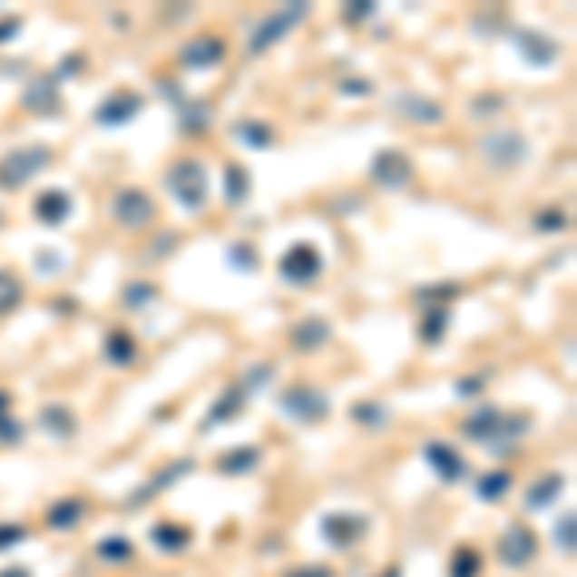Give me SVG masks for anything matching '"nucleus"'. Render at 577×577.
I'll use <instances>...</instances> for the list:
<instances>
[{
  "label": "nucleus",
  "instance_id": "obj_35",
  "mask_svg": "<svg viewBox=\"0 0 577 577\" xmlns=\"http://www.w3.org/2000/svg\"><path fill=\"white\" fill-rule=\"evenodd\" d=\"M355 420L358 424H370V427H381L385 420H389V412H385L381 405H374V400H358V405H355Z\"/></svg>",
  "mask_w": 577,
  "mask_h": 577
},
{
  "label": "nucleus",
  "instance_id": "obj_44",
  "mask_svg": "<svg viewBox=\"0 0 577 577\" xmlns=\"http://www.w3.org/2000/svg\"><path fill=\"white\" fill-rule=\"evenodd\" d=\"M0 439H5V443H20V424H15V420H0Z\"/></svg>",
  "mask_w": 577,
  "mask_h": 577
},
{
  "label": "nucleus",
  "instance_id": "obj_38",
  "mask_svg": "<svg viewBox=\"0 0 577 577\" xmlns=\"http://www.w3.org/2000/svg\"><path fill=\"white\" fill-rule=\"evenodd\" d=\"M228 259H231L239 269H259V254H254L247 243H235V247L228 250Z\"/></svg>",
  "mask_w": 577,
  "mask_h": 577
},
{
  "label": "nucleus",
  "instance_id": "obj_31",
  "mask_svg": "<svg viewBox=\"0 0 577 577\" xmlns=\"http://www.w3.org/2000/svg\"><path fill=\"white\" fill-rule=\"evenodd\" d=\"M20 304H24V281L12 269H0V316L15 312Z\"/></svg>",
  "mask_w": 577,
  "mask_h": 577
},
{
  "label": "nucleus",
  "instance_id": "obj_39",
  "mask_svg": "<svg viewBox=\"0 0 577 577\" xmlns=\"http://www.w3.org/2000/svg\"><path fill=\"white\" fill-rule=\"evenodd\" d=\"M566 223H570V220H566V212H558V208H551V212H543V216L535 220V228H539V231H562Z\"/></svg>",
  "mask_w": 577,
  "mask_h": 577
},
{
  "label": "nucleus",
  "instance_id": "obj_29",
  "mask_svg": "<svg viewBox=\"0 0 577 577\" xmlns=\"http://www.w3.org/2000/svg\"><path fill=\"white\" fill-rule=\"evenodd\" d=\"M39 420H43V427H51V435H58V439H70L77 431V420L70 416V408H62V405H46Z\"/></svg>",
  "mask_w": 577,
  "mask_h": 577
},
{
  "label": "nucleus",
  "instance_id": "obj_28",
  "mask_svg": "<svg viewBox=\"0 0 577 577\" xmlns=\"http://www.w3.org/2000/svg\"><path fill=\"white\" fill-rule=\"evenodd\" d=\"M96 558H104V562H112V566H123V562L135 558V543L120 539V535H108V539L96 543Z\"/></svg>",
  "mask_w": 577,
  "mask_h": 577
},
{
  "label": "nucleus",
  "instance_id": "obj_41",
  "mask_svg": "<svg viewBox=\"0 0 577 577\" xmlns=\"http://www.w3.org/2000/svg\"><path fill=\"white\" fill-rule=\"evenodd\" d=\"M20 539H24V527H20V523H0V551L15 547Z\"/></svg>",
  "mask_w": 577,
  "mask_h": 577
},
{
  "label": "nucleus",
  "instance_id": "obj_34",
  "mask_svg": "<svg viewBox=\"0 0 577 577\" xmlns=\"http://www.w3.org/2000/svg\"><path fill=\"white\" fill-rule=\"evenodd\" d=\"M451 577H481V554L474 547H458L451 558Z\"/></svg>",
  "mask_w": 577,
  "mask_h": 577
},
{
  "label": "nucleus",
  "instance_id": "obj_27",
  "mask_svg": "<svg viewBox=\"0 0 577 577\" xmlns=\"http://www.w3.org/2000/svg\"><path fill=\"white\" fill-rule=\"evenodd\" d=\"M446 328H451V308H446V304H435V308H427V312H424L420 339H424L427 347H435L443 335H446Z\"/></svg>",
  "mask_w": 577,
  "mask_h": 577
},
{
  "label": "nucleus",
  "instance_id": "obj_22",
  "mask_svg": "<svg viewBox=\"0 0 577 577\" xmlns=\"http://www.w3.org/2000/svg\"><path fill=\"white\" fill-rule=\"evenodd\" d=\"M259 462H262V451H259V446H235V451L220 455L216 470H220V474H228V477H239V474H250L254 466H259Z\"/></svg>",
  "mask_w": 577,
  "mask_h": 577
},
{
  "label": "nucleus",
  "instance_id": "obj_17",
  "mask_svg": "<svg viewBox=\"0 0 577 577\" xmlns=\"http://www.w3.org/2000/svg\"><path fill=\"white\" fill-rule=\"evenodd\" d=\"M20 104L27 112H39V116H54V112L62 108L58 101V85H54V77H39V82H31L20 96Z\"/></svg>",
  "mask_w": 577,
  "mask_h": 577
},
{
  "label": "nucleus",
  "instance_id": "obj_33",
  "mask_svg": "<svg viewBox=\"0 0 577 577\" xmlns=\"http://www.w3.org/2000/svg\"><path fill=\"white\" fill-rule=\"evenodd\" d=\"M189 466H192V462H173V466H170L166 474H158L147 489H139V493H135V501H132V504H135V508H139V504H147L154 489H166V485H173V481H178L181 474H189Z\"/></svg>",
  "mask_w": 577,
  "mask_h": 577
},
{
  "label": "nucleus",
  "instance_id": "obj_26",
  "mask_svg": "<svg viewBox=\"0 0 577 577\" xmlns=\"http://www.w3.org/2000/svg\"><path fill=\"white\" fill-rule=\"evenodd\" d=\"M189 539H192V532L181 527V523H154L151 527V543H154V547H162V551H185Z\"/></svg>",
  "mask_w": 577,
  "mask_h": 577
},
{
  "label": "nucleus",
  "instance_id": "obj_9",
  "mask_svg": "<svg viewBox=\"0 0 577 577\" xmlns=\"http://www.w3.org/2000/svg\"><path fill=\"white\" fill-rule=\"evenodd\" d=\"M139 112H142V93L116 89L93 108V120H96V127H123V123H132Z\"/></svg>",
  "mask_w": 577,
  "mask_h": 577
},
{
  "label": "nucleus",
  "instance_id": "obj_16",
  "mask_svg": "<svg viewBox=\"0 0 577 577\" xmlns=\"http://www.w3.org/2000/svg\"><path fill=\"white\" fill-rule=\"evenodd\" d=\"M288 343H293V350H300V355L319 350L324 343H331V324H328V319H319V316L300 319V324L288 331Z\"/></svg>",
  "mask_w": 577,
  "mask_h": 577
},
{
  "label": "nucleus",
  "instance_id": "obj_6",
  "mask_svg": "<svg viewBox=\"0 0 577 577\" xmlns=\"http://www.w3.org/2000/svg\"><path fill=\"white\" fill-rule=\"evenodd\" d=\"M154 197L147 189L139 185H127V189H116V197H112V220L120 223V228H132V231H142L151 228L154 220Z\"/></svg>",
  "mask_w": 577,
  "mask_h": 577
},
{
  "label": "nucleus",
  "instance_id": "obj_37",
  "mask_svg": "<svg viewBox=\"0 0 577 577\" xmlns=\"http://www.w3.org/2000/svg\"><path fill=\"white\" fill-rule=\"evenodd\" d=\"M154 297V285H142V281H135V285H127L123 288V304H132V308H142Z\"/></svg>",
  "mask_w": 577,
  "mask_h": 577
},
{
  "label": "nucleus",
  "instance_id": "obj_4",
  "mask_svg": "<svg viewBox=\"0 0 577 577\" xmlns=\"http://www.w3.org/2000/svg\"><path fill=\"white\" fill-rule=\"evenodd\" d=\"M278 408L297 424H324L328 412H331V400H328V393H319L316 385L300 381V385H288V389L281 393Z\"/></svg>",
  "mask_w": 577,
  "mask_h": 577
},
{
  "label": "nucleus",
  "instance_id": "obj_43",
  "mask_svg": "<svg viewBox=\"0 0 577 577\" xmlns=\"http://www.w3.org/2000/svg\"><path fill=\"white\" fill-rule=\"evenodd\" d=\"M20 27H24V20H20V15H12V20H0V43L15 39V35H20Z\"/></svg>",
  "mask_w": 577,
  "mask_h": 577
},
{
  "label": "nucleus",
  "instance_id": "obj_48",
  "mask_svg": "<svg viewBox=\"0 0 577 577\" xmlns=\"http://www.w3.org/2000/svg\"><path fill=\"white\" fill-rule=\"evenodd\" d=\"M385 577H400V570H396V566H393V570H389V573H385Z\"/></svg>",
  "mask_w": 577,
  "mask_h": 577
},
{
  "label": "nucleus",
  "instance_id": "obj_21",
  "mask_svg": "<svg viewBox=\"0 0 577 577\" xmlns=\"http://www.w3.org/2000/svg\"><path fill=\"white\" fill-rule=\"evenodd\" d=\"M104 358L112 366H132L139 358V343H135V335L132 331H108V339H104Z\"/></svg>",
  "mask_w": 577,
  "mask_h": 577
},
{
  "label": "nucleus",
  "instance_id": "obj_13",
  "mask_svg": "<svg viewBox=\"0 0 577 577\" xmlns=\"http://www.w3.org/2000/svg\"><path fill=\"white\" fill-rule=\"evenodd\" d=\"M223 54H228V43H223L220 35H192L185 46H181V54L178 62L185 70H216Z\"/></svg>",
  "mask_w": 577,
  "mask_h": 577
},
{
  "label": "nucleus",
  "instance_id": "obj_32",
  "mask_svg": "<svg viewBox=\"0 0 577 577\" xmlns=\"http://www.w3.org/2000/svg\"><path fill=\"white\" fill-rule=\"evenodd\" d=\"M508 489H512V474H508V470H489L485 477L477 481V496H481L485 504L501 501V496H504Z\"/></svg>",
  "mask_w": 577,
  "mask_h": 577
},
{
  "label": "nucleus",
  "instance_id": "obj_47",
  "mask_svg": "<svg viewBox=\"0 0 577 577\" xmlns=\"http://www.w3.org/2000/svg\"><path fill=\"white\" fill-rule=\"evenodd\" d=\"M0 577H31L24 566H8V570H0Z\"/></svg>",
  "mask_w": 577,
  "mask_h": 577
},
{
  "label": "nucleus",
  "instance_id": "obj_11",
  "mask_svg": "<svg viewBox=\"0 0 577 577\" xmlns=\"http://www.w3.org/2000/svg\"><path fill=\"white\" fill-rule=\"evenodd\" d=\"M496 554H501V562L512 566V570H520L527 566L532 558L539 554V539L532 527H523V523H508V532L501 535V543H496Z\"/></svg>",
  "mask_w": 577,
  "mask_h": 577
},
{
  "label": "nucleus",
  "instance_id": "obj_24",
  "mask_svg": "<svg viewBox=\"0 0 577 577\" xmlns=\"http://www.w3.org/2000/svg\"><path fill=\"white\" fill-rule=\"evenodd\" d=\"M247 197H250V173L239 162H228V166H223V200L243 204Z\"/></svg>",
  "mask_w": 577,
  "mask_h": 577
},
{
  "label": "nucleus",
  "instance_id": "obj_12",
  "mask_svg": "<svg viewBox=\"0 0 577 577\" xmlns=\"http://www.w3.org/2000/svg\"><path fill=\"white\" fill-rule=\"evenodd\" d=\"M324 539L331 543V547H339V551H347V547H355L358 539H366V532H370V520L366 516H358V512H331V516H324Z\"/></svg>",
  "mask_w": 577,
  "mask_h": 577
},
{
  "label": "nucleus",
  "instance_id": "obj_45",
  "mask_svg": "<svg viewBox=\"0 0 577 577\" xmlns=\"http://www.w3.org/2000/svg\"><path fill=\"white\" fill-rule=\"evenodd\" d=\"M8 405H12V396L0 389V420H8Z\"/></svg>",
  "mask_w": 577,
  "mask_h": 577
},
{
  "label": "nucleus",
  "instance_id": "obj_1",
  "mask_svg": "<svg viewBox=\"0 0 577 577\" xmlns=\"http://www.w3.org/2000/svg\"><path fill=\"white\" fill-rule=\"evenodd\" d=\"M462 431L474 439V443H485L489 451H501L504 439H523L532 431V416H508L493 405H481L474 416L462 420Z\"/></svg>",
  "mask_w": 577,
  "mask_h": 577
},
{
  "label": "nucleus",
  "instance_id": "obj_8",
  "mask_svg": "<svg viewBox=\"0 0 577 577\" xmlns=\"http://www.w3.org/2000/svg\"><path fill=\"white\" fill-rule=\"evenodd\" d=\"M278 274L288 285H312L319 274H324V254H319L316 243H293L278 259Z\"/></svg>",
  "mask_w": 577,
  "mask_h": 577
},
{
  "label": "nucleus",
  "instance_id": "obj_3",
  "mask_svg": "<svg viewBox=\"0 0 577 577\" xmlns=\"http://www.w3.org/2000/svg\"><path fill=\"white\" fill-rule=\"evenodd\" d=\"M51 166V147L43 142H27V147H15L0 158V189H24L39 170Z\"/></svg>",
  "mask_w": 577,
  "mask_h": 577
},
{
  "label": "nucleus",
  "instance_id": "obj_18",
  "mask_svg": "<svg viewBox=\"0 0 577 577\" xmlns=\"http://www.w3.org/2000/svg\"><path fill=\"white\" fill-rule=\"evenodd\" d=\"M516 46H520V54L532 62V66H551V62L558 58V43L551 35H543V31H520Z\"/></svg>",
  "mask_w": 577,
  "mask_h": 577
},
{
  "label": "nucleus",
  "instance_id": "obj_36",
  "mask_svg": "<svg viewBox=\"0 0 577 577\" xmlns=\"http://www.w3.org/2000/svg\"><path fill=\"white\" fill-rule=\"evenodd\" d=\"M554 543L562 547V554H566V558L573 554V512H566V516L554 523Z\"/></svg>",
  "mask_w": 577,
  "mask_h": 577
},
{
  "label": "nucleus",
  "instance_id": "obj_20",
  "mask_svg": "<svg viewBox=\"0 0 577 577\" xmlns=\"http://www.w3.org/2000/svg\"><path fill=\"white\" fill-rule=\"evenodd\" d=\"M393 104H396L400 116H408V120H420V123L443 120V108L435 101H427V96H420V93H400Z\"/></svg>",
  "mask_w": 577,
  "mask_h": 577
},
{
  "label": "nucleus",
  "instance_id": "obj_40",
  "mask_svg": "<svg viewBox=\"0 0 577 577\" xmlns=\"http://www.w3.org/2000/svg\"><path fill=\"white\" fill-rule=\"evenodd\" d=\"M377 8L370 5V0H358V5H350V8H343V20L347 24H362V20H370Z\"/></svg>",
  "mask_w": 577,
  "mask_h": 577
},
{
  "label": "nucleus",
  "instance_id": "obj_10",
  "mask_svg": "<svg viewBox=\"0 0 577 577\" xmlns=\"http://www.w3.org/2000/svg\"><path fill=\"white\" fill-rule=\"evenodd\" d=\"M412 158L405 151H396V147H385L374 154V162H370V178L381 185V189H405L412 181Z\"/></svg>",
  "mask_w": 577,
  "mask_h": 577
},
{
  "label": "nucleus",
  "instance_id": "obj_14",
  "mask_svg": "<svg viewBox=\"0 0 577 577\" xmlns=\"http://www.w3.org/2000/svg\"><path fill=\"white\" fill-rule=\"evenodd\" d=\"M31 212H35V220L46 223V228H58V223H66L73 216V200L66 189H43L35 204H31Z\"/></svg>",
  "mask_w": 577,
  "mask_h": 577
},
{
  "label": "nucleus",
  "instance_id": "obj_25",
  "mask_svg": "<svg viewBox=\"0 0 577 577\" xmlns=\"http://www.w3.org/2000/svg\"><path fill=\"white\" fill-rule=\"evenodd\" d=\"M243 400H247V389H243V385H231L228 393H220V396H216L212 412H208V424H220V420H235V416L243 412Z\"/></svg>",
  "mask_w": 577,
  "mask_h": 577
},
{
  "label": "nucleus",
  "instance_id": "obj_46",
  "mask_svg": "<svg viewBox=\"0 0 577 577\" xmlns=\"http://www.w3.org/2000/svg\"><path fill=\"white\" fill-rule=\"evenodd\" d=\"M343 93H370V85H366V82H347Z\"/></svg>",
  "mask_w": 577,
  "mask_h": 577
},
{
  "label": "nucleus",
  "instance_id": "obj_23",
  "mask_svg": "<svg viewBox=\"0 0 577 577\" xmlns=\"http://www.w3.org/2000/svg\"><path fill=\"white\" fill-rule=\"evenodd\" d=\"M562 489H566V477L562 474H547V477H539L532 489H527V508L532 512H539V508H547V504H554V496H562Z\"/></svg>",
  "mask_w": 577,
  "mask_h": 577
},
{
  "label": "nucleus",
  "instance_id": "obj_42",
  "mask_svg": "<svg viewBox=\"0 0 577 577\" xmlns=\"http://www.w3.org/2000/svg\"><path fill=\"white\" fill-rule=\"evenodd\" d=\"M285 577H335V570H331V566H316V562H308V566H293Z\"/></svg>",
  "mask_w": 577,
  "mask_h": 577
},
{
  "label": "nucleus",
  "instance_id": "obj_7",
  "mask_svg": "<svg viewBox=\"0 0 577 577\" xmlns=\"http://www.w3.org/2000/svg\"><path fill=\"white\" fill-rule=\"evenodd\" d=\"M304 15H308V5H285V8H278V12H269L266 20L250 31V39H247V51L250 54H262V51H269L274 43H281L288 31H293Z\"/></svg>",
  "mask_w": 577,
  "mask_h": 577
},
{
  "label": "nucleus",
  "instance_id": "obj_2",
  "mask_svg": "<svg viewBox=\"0 0 577 577\" xmlns=\"http://www.w3.org/2000/svg\"><path fill=\"white\" fill-rule=\"evenodd\" d=\"M166 189L185 212H204V204H208V170H204V162H197V158H178V162L166 170Z\"/></svg>",
  "mask_w": 577,
  "mask_h": 577
},
{
  "label": "nucleus",
  "instance_id": "obj_15",
  "mask_svg": "<svg viewBox=\"0 0 577 577\" xmlns=\"http://www.w3.org/2000/svg\"><path fill=\"white\" fill-rule=\"evenodd\" d=\"M424 458H427V466L435 470L443 481L466 477V462H462V455L455 451L451 443H427V446H424Z\"/></svg>",
  "mask_w": 577,
  "mask_h": 577
},
{
  "label": "nucleus",
  "instance_id": "obj_5",
  "mask_svg": "<svg viewBox=\"0 0 577 577\" xmlns=\"http://www.w3.org/2000/svg\"><path fill=\"white\" fill-rule=\"evenodd\" d=\"M481 158H489V166L496 170H516L527 158V139L516 127H493L481 135Z\"/></svg>",
  "mask_w": 577,
  "mask_h": 577
},
{
  "label": "nucleus",
  "instance_id": "obj_19",
  "mask_svg": "<svg viewBox=\"0 0 577 577\" xmlns=\"http://www.w3.org/2000/svg\"><path fill=\"white\" fill-rule=\"evenodd\" d=\"M82 520H85V501H82V496H62V501L51 504V512H46V523H51L54 532H73Z\"/></svg>",
  "mask_w": 577,
  "mask_h": 577
},
{
  "label": "nucleus",
  "instance_id": "obj_30",
  "mask_svg": "<svg viewBox=\"0 0 577 577\" xmlns=\"http://www.w3.org/2000/svg\"><path fill=\"white\" fill-rule=\"evenodd\" d=\"M235 135L243 139L247 147H254V151H266L269 142H274V132H269V123H262V120H239Z\"/></svg>",
  "mask_w": 577,
  "mask_h": 577
}]
</instances>
